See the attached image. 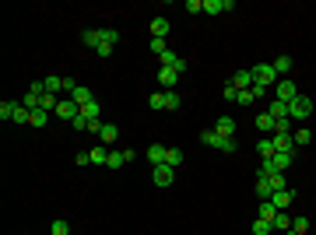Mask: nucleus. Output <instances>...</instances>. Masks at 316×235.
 Returning a JSON list of instances; mask_svg holds the SVG:
<instances>
[{"label":"nucleus","instance_id":"obj_2","mask_svg":"<svg viewBox=\"0 0 316 235\" xmlns=\"http://www.w3.org/2000/svg\"><path fill=\"white\" fill-rule=\"evenodd\" d=\"M278 71H274V64H260V67H253V84H260V88H274L278 84Z\"/></svg>","mask_w":316,"mask_h":235},{"label":"nucleus","instance_id":"obj_36","mask_svg":"<svg viewBox=\"0 0 316 235\" xmlns=\"http://www.w3.org/2000/svg\"><path fill=\"white\" fill-rule=\"evenodd\" d=\"M292 232L306 235V232H309V218H292Z\"/></svg>","mask_w":316,"mask_h":235},{"label":"nucleus","instance_id":"obj_44","mask_svg":"<svg viewBox=\"0 0 316 235\" xmlns=\"http://www.w3.org/2000/svg\"><path fill=\"white\" fill-rule=\"evenodd\" d=\"M236 102H239V105H249V102H256V98H253V91H239Z\"/></svg>","mask_w":316,"mask_h":235},{"label":"nucleus","instance_id":"obj_45","mask_svg":"<svg viewBox=\"0 0 316 235\" xmlns=\"http://www.w3.org/2000/svg\"><path fill=\"white\" fill-rule=\"evenodd\" d=\"M74 161H78V165H91V155H88V151H78V158H74Z\"/></svg>","mask_w":316,"mask_h":235},{"label":"nucleus","instance_id":"obj_33","mask_svg":"<svg viewBox=\"0 0 316 235\" xmlns=\"http://www.w3.org/2000/svg\"><path fill=\"white\" fill-rule=\"evenodd\" d=\"M49 232H53V235H71V225H67L64 218H57V221L49 225Z\"/></svg>","mask_w":316,"mask_h":235},{"label":"nucleus","instance_id":"obj_30","mask_svg":"<svg viewBox=\"0 0 316 235\" xmlns=\"http://www.w3.org/2000/svg\"><path fill=\"white\" fill-rule=\"evenodd\" d=\"M274 232V225H271V221H264V218H256V221H253V235H271Z\"/></svg>","mask_w":316,"mask_h":235},{"label":"nucleus","instance_id":"obj_22","mask_svg":"<svg viewBox=\"0 0 316 235\" xmlns=\"http://www.w3.org/2000/svg\"><path fill=\"white\" fill-rule=\"evenodd\" d=\"M267 112H271L274 120H288V105H285V102H278V98L267 105Z\"/></svg>","mask_w":316,"mask_h":235},{"label":"nucleus","instance_id":"obj_9","mask_svg":"<svg viewBox=\"0 0 316 235\" xmlns=\"http://www.w3.org/2000/svg\"><path fill=\"white\" fill-rule=\"evenodd\" d=\"M232 84H236V91H249V88H253V71H236V74H232Z\"/></svg>","mask_w":316,"mask_h":235},{"label":"nucleus","instance_id":"obj_34","mask_svg":"<svg viewBox=\"0 0 316 235\" xmlns=\"http://www.w3.org/2000/svg\"><path fill=\"white\" fill-rule=\"evenodd\" d=\"M292 141H295V148H306L313 137H309V130H295V134H292Z\"/></svg>","mask_w":316,"mask_h":235},{"label":"nucleus","instance_id":"obj_26","mask_svg":"<svg viewBox=\"0 0 316 235\" xmlns=\"http://www.w3.org/2000/svg\"><path fill=\"white\" fill-rule=\"evenodd\" d=\"M165 165L179 168V165H183V151H179V148H169V151H165Z\"/></svg>","mask_w":316,"mask_h":235},{"label":"nucleus","instance_id":"obj_32","mask_svg":"<svg viewBox=\"0 0 316 235\" xmlns=\"http://www.w3.org/2000/svg\"><path fill=\"white\" fill-rule=\"evenodd\" d=\"M274 214H278V207H274L271 200H264V204H260V218H264V221H274Z\"/></svg>","mask_w":316,"mask_h":235},{"label":"nucleus","instance_id":"obj_28","mask_svg":"<svg viewBox=\"0 0 316 235\" xmlns=\"http://www.w3.org/2000/svg\"><path fill=\"white\" fill-rule=\"evenodd\" d=\"M267 179H271L274 190H288V172H274V175H267Z\"/></svg>","mask_w":316,"mask_h":235},{"label":"nucleus","instance_id":"obj_13","mask_svg":"<svg viewBox=\"0 0 316 235\" xmlns=\"http://www.w3.org/2000/svg\"><path fill=\"white\" fill-rule=\"evenodd\" d=\"M81 42H84L88 49H98V46H102V28H88V32L81 35Z\"/></svg>","mask_w":316,"mask_h":235},{"label":"nucleus","instance_id":"obj_25","mask_svg":"<svg viewBox=\"0 0 316 235\" xmlns=\"http://www.w3.org/2000/svg\"><path fill=\"white\" fill-rule=\"evenodd\" d=\"M42 84H46V95H60L64 91V78H46Z\"/></svg>","mask_w":316,"mask_h":235},{"label":"nucleus","instance_id":"obj_38","mask_svg":"<svg viewBox=\"0 0 316 235\" xmlns=\"http://www.w3.org/2000/svg\"><path fill=\"white\" fill-rule=\"evenodd\" d=\"M102 42L116 46V42H120V32H116V28H102Z\"/></svg>","mask_w":316,"mask_h":235},{"label":"nucleus","instance_id":"obj_8","mask_svg":"<svg viewBox=\"0 0 316 235\" xmlns=\"http://www.w3.org/2000/svg\"><path fill=\"white\" fill-rule=\"evenodd\" d=\"M215 134H218V137H232V134H236L232 116H218V120H215Z\"/></svg>","mask_w":316,"mask_h":235},{"label":"nucleus","instance_id":"obj_12","mask_svg":"<svg viewBox=\"0 0 316 235\" xmlns=\"http://www.w3.org/2000/svg\"><path fill=\"white\" fill-rule=\"evenodd\" d=\"M271 161H274V168H278V172H288V165L295 161V151H278Z\"/></svg>","mask_w":316,"mask_h":235},{"label":"nucleus","instance_id":"obj_18","mask_svg":"<svg viewBox=\"0 0 316 235\" xmlns=\"http://www.w3.org/2000/svg\"><path fill=\"white\" fill-rule=\"evenodd\" d=\"M271 225H274V232H288V228H292V218H288V211H278Z\"/></svg>","mask_w":316,"mask_h":235},{"label":"nucleus","instance_id":"obj_21","mask_svg":"<svg viewBox=\"0 0 316 235\" xmlns=\"http://www.w3.org/2000/svg\"><path fill=\"white\" fill-rule=\"evenodd\" d=\"M295 64H292V56H278L274 60V71H278V78H288V71H292Z\"/></svg>","mask_w":316,"mask_h":235},{"label":"nucleus","instance_id":"obj_7","mask_svg":"<svg viewBox=\"0 0 316 235\" xmlns=\"http://www.w3.org/2000/svg\"><path fill=\"white\" fill-rule=\"evenodd\" d=\"M176 78H179V71L162 67V71H158V84H162V91H176Z\"/></svg>","mask_w":316,"mask_h":235},{"label":"nucleus","instance_id":"obj_20","mask_svg":"<svg viewBox=\"0 0 316 235\" xmlns=\"http://www.w3.org/2000/svg\"><path fill=\"white\" fill-rule=\"evenodd\" d=\"M67 98H74L78 105H88V102H95V98H91V91H88L84 84H78V88H74V95H67Z\"/></svg>","mask_w":316,"mask_h":235},{"label":"nucleus","instance_id":"obj_37","mask_svg":"<svg viewBox=\"0 0 316 235\" xmlns=\"http://www.w3.org/2000/svg\"><path fill=\"white\" fill-rule=\"evenodd\" d=\"M106 158H109L106 148H91V165H106Z\"/></svg>","mask_w":316,"mask_h":235},{"label":"nucleus","instance_id":"obj_10","mask_svg":"<svg viewBox=\"0 0 316 235\" xmlns=\"http://www.w3.org/2000/svg\"><path fill=\"white\" fill-rule=\"evenodd\" d=\"M256 197H260V204L274 197V186H271V179H267V175H256Z\"/></svg>","mask_w":316,"mask_h":235},{"label":"nucleus","instance_id":"obj_17","mask_svg":"<svg viewBox=\"0 0 316 235\" xmlns=\"http://www.w3.org/2000/svg\"><path fill=\"white\" fill-rule=\"evenodd\" d=\"M274 123H278V120H274L271 112H260V116H256V130H260V134H274Z\"/></svg>","mask_w":316,"mask_h":235},{"label":"nucleus","instance_id":"obj_35","mask_svg":"<svg viewBox=\"0 0 316 235\" xmlns=\"http://www.w3.org/2000/svg\"><path fill=\"white\" fill-rule=\"evenodd\" d=\"M200 141H204L207 148H218V141H222V137H218V134H215V127H211V130H204V134H200Z\"/></svg>","mask_w":316,"mask_h":235},{"label":"nucleus","instance_id":"obj_47","mask_svg":"<svg viewBox=\"0 0 316 235\" xmlns=\"http://www.w3.org/2000/svg\"><path fill=\"white\" fill-rule=\"evenodd\" d=\"M292 235H299V232H292Z\"/></svg>","mask_w":316,"mask_h":235},{"label":"nucleus","instance_id":"obj_24","mask_svg":"<svg viewBox=\"0 0 316 235\" xmlns=\"http://www.w3.org/2000/svg\"><path fill=\"white\" fill-rule=\"evenodd\" d=\"M46 120H49V112H46L42 105H39V109H32V116H28V123H32V127H46Z\"/></svg>","mask_w":316,"mask_h":235},{"label":"nucleus","instance_id":"obj_46","mask_svg":"<svg viewBox=\"0 0 316 235\" xmlns=\"http://www.w3.org/2000/svg\"><path fill=\"white\" fill-rule=\"evenodd\" d=\"M71 127H74V130H88V120H84V116H78V120H74Z\"/></svg>","mask_w":316,"mask_h":235},{"label":"nucleus","instance_id":"obj_4","mask_svg":"<svg viewBox=\"0 0 316 235\" xmlns=\"http://www.w3.org/2000/svg\"><path fill=\"white\" fill-rule=\"evenodd\" d=\"M57 116L60 120H67V123H74L81 116V105L74 102V98H60V105H57Z\"/></svg>","mask_w":316,"mask_h":235},{"label":"nucleus","instance_id":"obj_16","mask_svg":"<svg viewBox=\"0 0 316 235\" xmlns=\"http://www.w3.org/2000/svg\"><path fill=\"white\" fill-rule=\"evenodd\" d=\"M169 35V18H151V39H165Z\"/></svg>","mask_w":316,"mask_h":235},{"label":"nucleus","instance_id":"obj_39","mask_svg":"<svg viewBox=\"0 0 316 235\" xmlns=\"http://www.w3.org/2000/svg\"><path fill=\"white\" fill-rule=\"evenodd\" d=\"M179 105H183V98L176 91H165V109H179Z\"/></svg>","mask_w":316,"mask_h":235},{"label":"nucleus","instance_id":"obj_41","mask_svg":"<svg viewBox=\"0 0 316 235\" xmlns=\"http://www.w3.org/2000/svg\"><path fill=\"white\" fill-rule=\"evenodd\" d=\"M218 151H236V137H222L218 141Z\"/></svg>","mask_w":316,"mask_h":235},{"label":"nucleus","instance_id":"obj_6","mask_svg":"<svg viewBox=\"0 0 316 235\" xmlns=\"http://www.w3.org/2000/svg\"><path fill=\"white\" fill-rule=\"evenodd\" d=\"M292 200H295V190H274V197H271V204H274L278 211H288Z\"/></svg>","mask_w":316,"mask_h":235},{"label":"nucleus","instance_id":"obj_31","mask_svg":"<svg viewBox=\"0 0 316 235\" xmlns=\"http://www.w3.org/2000/svg\"><path fill=\"white\" fill-rule=\"evenodd\" d=\"M148 109H165V91H155V95H148Z\"/></svg>","mask_w":316,"mask_h":235},{"label":"nucleus","instance_id":"obj_19","mask_svg":"<svg viewBox=\"0 0 316 235\" xmlns=\"http://www.w3.org/2000/svg\"><path fill=\"white\" fill-rule=\"evenodd\" d=\"M256 151H260V161H264V158H274V155H278V151H274V141H271V137H260Z\"/></svg>","mask_w":316,"mask_h":235},{"label":"nucleus","instance_id":"obj_40","mask_svg":"<svg viewBox=\"0 0 316 235\" xmlns=\"http://www.w3.org/2000/svg\"><path fill=\"white\" fill-rule=\"evenodd\" d=\"M222 98H229V102H236V98H239V91H236V84H232V81L222 88Z\"/></svg>","mask_w":316,"mask_h":235},{"label":"nucleus","instance_id":"obj_27","mask_svg":"<svg viewBox=\"0 0 316 235\" xmlns=\"http://www.w3.org/2000/svg\"><path fill=\"white\" fill-rule=\"evenodd\" d=\"M98 112H102V109H98V102H88V105H81V116H84L88 123H91V120H98Z\"/></svg>","mask_w":316,"mask_h":235},{"label":"nucleus","instance_id":"obj_1","mask_svg":"<svg viewBox=\"0 0 316 235\" xmlns=\"http://www.w3.org/2000/svg\"><path fill=\"white\" fill-rule=\"evenodd\" d=\"M309 112H313V98L295 95V98L288 102V120H309Z\"/></svg>","mask_w":316,"mask_h":235},{"label":"nucleus","instance_id":"obj_15","mask_svg":"<svg viewBox=\"0 0 316 235\" xmlns=\"http://www.w3.org/2000/svg\"><path fill=\"white\" fill-rule=\"evenodd\" d=\"M271 141H274V151H295V141H292V134H274Z\"/></svg>","mask_w":316,"mask_h":235},{"label":"nucleus","instance_id":"obj_3","mask_svg":"<svg viewBox=\"0 0 316 235\" xmlns=\"http://www.w3.org/2000/svg\"><path fill=\"white\" fill-rule=\"evenodd\" d=\"M295 95H299V88H295V81L281 78L278 84H274V98H278V102H285V105H288V102H292Z\"/></svg>","mask_w":316,"mask_h":235},{"label":"nucleus","instance_id":"obj_42","mask_svg":"<svg viewBox=\"0 0 316 235\" xmlns=\"http://www.w3.org/2000/svg\"><path fill=\"white\" fill-rule=\"evenodd\" d=\"M165 49H169V46H165V39H151V53H158V56H162Z\"/></svg>","mask_w":316,"mask_h":235},{"label":"nucleus","instance_id":"obj_43","mask_svg":"<svg viewBox=\"0 0 316 235\" xmlns=\"http://www.w3.org/2000/svg\"><path fill=\"white\" fill-rule=\"evenodd\" d=\"M186 11H190V14H200L204 4H200V0H186Z\"/></svg>","mask_w":316,"mask_h":235},{"label":"nucleus","instance_id":"obj_23","mask_svg":"<svg viewBox=\"0 0 316 235\" xmlns=\"http://www.w3.org/2000/svg\"><path fill=\"white\" fill-rule=\"evenodd\" d=\"M14 112H18V102H0V120H4V123H7V120L14 123Z\"/></svg>","mask_w":316,"mask_h":235},{"label":"nucleus","instance_id":"obj_14","mask_svg":"<svg viewBox=\"0 0 316 235\" xmlns=\"http://www.w3.org/2000/svg\"><path fill=\"white\" fill-rule=\"evenodd\" d=\"M116 137H120V127H116V123H102V130H98V141H102V144H113Z\"/></svg>","mask_w":316,"mask_h":235},{"label":"nucleus","instance_id":"obj_5","mask_svg":"<svg viewBox=\"0 0 316 235\" xmlns=\"http://www.w3.org/2000/svg\"><path fill=\"white\" fill-rule=\"evenodd\" d=\"M151 179H155V186H169V183L176 179V168H172V165H155V168H151Z\"/></svg>","mask_w":316,"mask_h":235},{"label":"nucleus","instance_id":"obj_29","mask_svg":"<svg viewBox=\"0 0 316 235\" xmlns=\"http://www.w3.org/2000/svg\"><path fill=\"white\" fill-rule=\"evenodd\" d=\"M123 161H127V151H109V158H106V165H109V168H120Z\"/></svg>","mask_w":316,"mask_h":235},{"label":"nucleus","instance_id":"obj_11","mask_svg":"<svg viewBox=\"0 0 316 235\" xmlns=\"http://www.w3.org/2000/svg\"><path fill=\"white\" fill-rule=\"evenodd\" d=\"M165 151L169 148H162V144H148V165L155 168V165H165Z\"/></svg>","mask_w":316,"mask_h":235}]
</instances>
